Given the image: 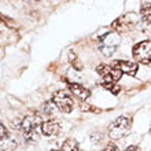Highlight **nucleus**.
Masks as SVG:
<instances>
[{"label":"nucleus","instance_id":"obj_6","mask_svg":"<svg viewBox=\"0 0 151 151\" xmlns=\"http://www.w3.org/2000/svg\"><path fill=\"white\" fill-rule=\"evenodd\" d=\"M52 103L63 113H72V110H73L72 96L65 91H56L52 95Z\"/></svg>","mask_w":151,"mask_h":151},{"label":"nucleus","instance_id":"obj_16","mask_svg":"<svg viewBox=\"0 0 151 151\" xmlns=\"http://www.w3.org/2000/svg\"><path fill=\"white\" fill-rule=\"evenodd\" d=\"M103 151H119V148L117 147V146H115L114 143H109Z\"/></svg>","mask_w":151,"mask_h":151},{"label":"nucleus","instance_id":"obj_15","mask_svg":"<svg viewBox=\"0 0 151 151\" xmlns=\"http://www.w3.org/2000/svg\"><path fill=\"white\" fill-rule=\"evenodd\" d=\"M8 136V132H7V128L4 127V124L0 121V142L1 140H4L6 137Z\"/></svg>","mask_w":151,"mask_h":151},{"label":"nucleus","instance_id":"obj_13","mask_svg":"<svg viewBox=\"0 0 151 151\" xmlns=\"http://www.w3.org/2000/svg\"><path fill=\"white\" fill-rule=\"evenodd\" d=\"M102 85H103L107 91L111 92L113 95H118L119 91H121V89H119V87L117 85V83H104V81H103V83H102Z\"/></svg>","mask_w":151,"mask_h":151},{"label":"nucleus","instance_id":"obj_7","mask_svg":"<svg viewBox=\"0 0 151 151\" xmlns=\"http://www.w3.org/2000/svg\"><path fill=\"white\" fill-rule=\"evenodd\" d=\"M96 72L103 78L104 83H117L122 76V72L117 66L111 68V66H107V65H99L96 68Z\"/></svg>","mask_w":151,"mask_h":151},{"label":"nucleus","instance_id":"obj_11","mask_svg":"<svg viewBox=\"0 0 151 151\" xmlns=\"http://www.w3.org/2000/svg\"><path fill=\"white\" fill-rule=\"evenodd\" d=\"M142 18L146 24L151 25V3L142 4Z\"/></svg>","mask_w":151,"mask_h":151},{"label":"nucleus","instance_id":"obj_19","mask_svg":"<svg viewBox=\"0 0 151 151\" xmlns=\"http://www.w3.org/2000/svg\"><path fill=\"white\" fill-rule=\"evenodd\" d=\"M1 151H4V150H1Z\"/></svg>","mask_w":151,"mask_h":151},{"label":"nucleus","instance_id":"obj_1","mask_svg":"<svg viewBox=\"0 0 151 151\" xmlns=\"http://www.w3.org/2000/svg\"><path fill=\"white\" fill-rule=\"evenodd\" d=\"M40 125H43L41 124V117L39 114H29L26 115L24 119H22V124H21V127L24 129L25 132V137L30 142H35L37 140V133H39V129Z\"/></svg>","mask_w":151,"mask_h":151},{"label":"nucleus","instance_id":"obj_18","mask_svg":"<svg viewBox=\"0 0 151 151\" xmlns=\"http://www.w3.org/2000/svg\"><path fill=\"white\" fill-rule=\"evenodd\" d=\"M51 151H60V150H51Z\"/></svg>","mask_w":151,"mask_h":151},{"label":"nucleus","instance_id":"obj_4","mask_svg":"<svg viewBox=\"0 0 151 151\" xmlns=\"http://www.w3.org/2000/svg\"><path fill=\"white\" fill-rule=\"evenodd\" d=\"M137 24H139V15H136L135 12H128L117 18L111 24V26L118 32H127V30L133 29Z\"/></svg>","mask_w":151,"mask_h":151},{"label":"nucleus","instance_id":"obj_17","mask_svg":"<svg viewBox=\"0 0 151 151\" xmlns=\"http://www.w3.org/2000/svg\"><path fill=\"white\" fill-rule=\"evenodd\" d=\"M125 151H140V150L136 147V146H129V147H128Z\"/></svg>","mask_w":151,"mask_h":151},{"label":"nucleus","instance_id":"obj_12","mask_svg":"<svg viewBox=\"0 0 151 151\" xmlns=\"http://www.w3.org/2000/svg\"><path fill=\"white\" fill-rule=\"evenodd\" d=\"M62 151H78V143L74 139H66L62 144Z\"/></svg>","mask_w":151,"mask_h":151},{"label":"nucleus","instance_id":"obj_14","mask_svg":"<svg viewBox=\"0 0 151 151\" xmlns=\"http://www.w3.org/2000/svg\"><path fill=\"white\" fill-rule=\"evenodd\" d=\"M69 60H70V63H72L77 70H81V69H83V63L77 59V55H76L73 51H70V54H69Z\"/></svg>","mask_w":151,"mask_h":151},{"label":"nucleus","instance_id":"obj_10","mask_svg":"<svg viewBox=\"0 0 151 151\" xmlns=\"http://www.w3.org/2000/svg\"><path fill=\"white\" fill-rule=\"evenodd\" d=\"M68 87H69V89L72 91L73 95L77 96V98L81 100H87L88 98H89V95H91L87 88H84L83 85H80V84H77V83H70V81H68Z\"/></svg>","mask_w":151,"mask_h":151},{"label":"nucleus","instance_id":"obj_8","mask_svg":"<svg viewBox=\"0 0 151 151\" xmlns=\"http://www.w3.org/2000/svg\"><path fill=\"white\" fill-rule=\"evenodd\" d=\"M114 66H117L122 72V74L125 73V74H129V76H136L137 69H139L137 63L131 62V60H118V62H114Z\"/></svg>","mask_w":151,"mask_h":151},{"label":"nucleus","instance_id":"obj_2","mask_svg":"<svg viewBox=\"0 0 151 151\" xmlns=\"http://www.w3.org/2000/svg\"><path fill=\"white\" fill-rule=\"evenodd\" d=\"M121 44V37L117 32H110L99 39V50L104 56H111Z\"/></svg>","mask_w":151,"mask_h":151},{"label":"nucleus","instance_id":"obj_5","mask_svg":"<svg viewBox=\"0 0 151 151\" xmlns=\"http://www.w3.org/2000/svg\"><path fill=\"white\" fill-rule=\"evenodd\" d=\"M133 56L140 63L148 65L151 62V41L144 40L133 47Z\"/></svg>","mask_w":151,"mask_h":151},{"label":"nucleus","instance_id":"obj_3","mask_svg":"<svg viewBox=\"0 0 151 151\" xmlns=\"http://www.w3.org/2000/svg\"><path fill=\"white\" fill-rule=\"evenodd\" d=\"M131 131V119L128 117H118L114 122L110 125L109 129V136L111 139H122L124 136H127Z\"/></svg>","mask_w":151,"mask_h":151},{"label":"nucleus","instance_id":"obj_9","mask_svg":"<svg viewBox=\"0 0 151 151\" xmlns=\"http://www.w3.org/2000/svg\"><path fill=\"white\" fill-rule=\"evenodd\" d=\"M60 132V124L55 119H51V121H45V122L41 125V133L45 136H55Z\"/></svg>","mask_w":151,"mask_h":151}]
</instances>
